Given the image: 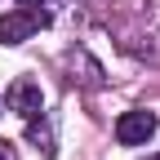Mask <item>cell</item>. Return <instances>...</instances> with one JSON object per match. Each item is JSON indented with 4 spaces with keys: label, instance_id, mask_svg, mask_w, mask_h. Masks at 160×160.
Here are the masks:
<instances>
[{
    "label": "cell",
    "instance_id": "cell-1",
    "mask_svg": "<svg viewBox=\"0 0 160 160\" xmlns=\"http://www.w3.org/2000/svg\"><path fill=\"white\" fill-rule=\"evenodd\" d=\"M5 102H9V111H18L22 120H36L40 111H45V93H40V85H36V80L18 76L13 85H9V93H5Z\"/></svg>",
    "mask_w": 160,
    "mask_h": 160
},
{
    "label": "cell",
    "instance_id": "cell-2",
    "mask_svg": "<svg viewBox=\"0 0 160 160\" xmlns=\"http://www.w3.org/2000/svg\"><path fill=\"white\" fill-rule=\"evenodd\" d=\"M151 133H156V111L133 107V111H125V116L116 120V138H120L125 147H142Z\"/></svg>",
    "mask_w": 160,
    "mask_h": 160
},
{
    "label": "cell",
    "instance_id": "cell-3",
    "mask_svg": "<svg viewBox=\"0 0 160 160\" xmlns=\"http://www.w3.org/2000/svg\"><path fill=\"white\" fill-rule=\"evenodd\" d=\"M40 31V18H31L27 9H9L0 13V45H22Z\"/></svg>",
    "mask_w": 160,
    "mask_h": 160
},
{
    "label": "cell",
    "instance_id": "cell-4",
    "mask_svg": "<svg viewBox=\"0 0 160 160\" xmlns=\"http://www.w3.org/2000/svg\"><path fill=\"white\" fill-rule=\"evenodd\" d=\"M53 5H58V0H18V9H27L31 18H40V27L53 18Z\"/></svg>",
    "mask_w": 160,
    "mask_h": 160
},
{
    "label": "cell",
    "instance_id": "cell-5",
    "mask_svg": "<svg viewBox=\"0 0 160 160\" xmlns=\"http://www.w3.org/2000/svg\"><path fill=\"white\" fill-rule=\"evenodd\" d=\"M27 138H31L45 156H53V133H49V125H36V120H31V125H27Z\"/></svg>",
    "mask_w": 160,
    "mask_h": 160
},
{
    "label": "cell",
    "instance_id": "cell-6",
    "mask_svg": "<svg viewBox=\"0 0 160 160\" xmlns=\"http://www.w3.org/2000/svg\"><path fill=\"white\" fill-rule=\"evenodd\" d=\"M0 160H5V156H0Z\"/></svg>",
    "mask_w": 160,
    "mask_h": 160
},
{
    "label": "cell",
    "instance_id": "cell-7",
    "mask_svg": "<svg viewBox=\"0 0 160 160\" xmlns=\"http://www.w3.org/2000/svg\"><path fill=\"white\" fill-rule=\"evenodd\" d=\"M156 160H160V156H156Z\"/></svg>",
    "mask_w": 160,
    "mask_h": 160
}]
</instances>
